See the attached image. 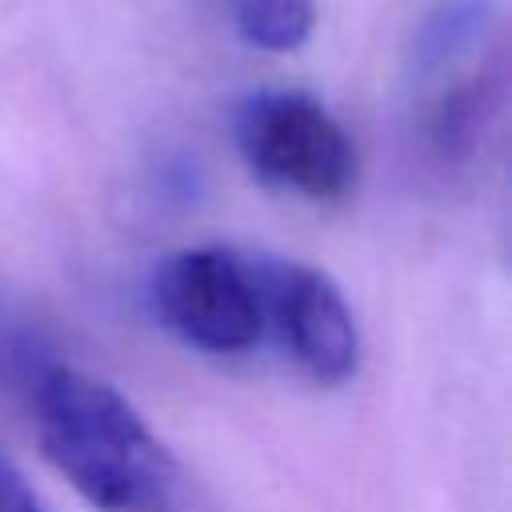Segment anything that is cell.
Segmentation results:
<instances>
[{
    "label": "cell",
    "mask_w": 512,
    "mask_h": 512,
    "mask_svg": "<svg viewBox=\"0 0 512 512\" xmlns=\"http://www.w3.org/2000/svg\"><path fill=\"white\" fill-rule=\"evenodd\" d=\"M236 152L248 172L304 200H340L356 184V144L344 124L300 88H260L236 104Z\"/></svg>",
    "instance_id": "2"
},
{
    "label": "cell",
    "mask_w": 512,
    "mask_h": 512,
    "mask_svg": "<svg viewBox=\"0 0 512 512\" xmlns=\"http://www.w3.org/2000/svg\"><path fill=\"white\" fill-rule=\"evenodd\" d=\"M496 20L492 0H440L416 28L412 40V76L432 84L444 72H456L484 40Z\"/></svg>",
    "instance_id": "6"
},
{
    "label": "cell",
    "mask_w": 512,
    "mask_h": 512,
    "mask_svg": "<svg viewBox=\"0 0 512 512\" xmlns=\"http://www.w3.org/2000/svg\"><path fill=\"white\" fill-rule=\"evenodd\" d=\"M244 44L260 52H296L316 28V0H228Z\"/></svg>",
    "instance_id": "7"
},
{
    "label": "cell",
    "mask_w": 512,
    "mask_h": 512,
    "mask_svg": "<svg viewBox=\"0 0 512 512\" xmlns=\"http://www.w3.org/2000/svg\"><path fill=\"white\" fill-rule=\"evenodd\" d=\"M500 104V72H444L424 104V136L444 160H468Z\"/></svg>",
    "instance_id": "5"
},
{
    "label": "cell",
    "mask_w": 512,
    "mask_h": 512,
    "mask_svg": "<svg viewBox=\"0 0 512 512\" xmlns=\"http://www.w3.org/2000/svg\"><path fill=\"white\" fill-rule=\"evenodd\" d=\"M152 316L188 348L240 356L264 340V292L256 256L196 244L168 252L148 276Z\"/></svg>",
    "instance_id": "3"
},
{
    "label": "cell",
    "mask_w": 512,
    "mask_h": 512,
    "mask_svg": "<svg viewBox=\"0 0 512 512\" xmlns=\"http://www.w3.org/2000/svg\"><path fill=\"white\" fill-rule=\"evenodd\" d=\"M264 292V340L320 384H344L360 364V328L336 280L312 264L256 256Z\"/></svg>",
    "instance_id": "4"
},
{
    "label": "cell",
    "mask_w": 512,
    "mask_h": 512,
    "mask_svg": "<svg viewBox=\"0 0 512 512\" xmlns=\"http://www.w3.org/2000/svg\"><path fill=\"white\" fill-rule=\"evenodd\" d=\"M48 464L100 512H172L180 468L144 416L108 384L44 360L24 384Z\"/></svg>",
    "instance_id": "1"
},
{
    "label": "cell",
    "mask_w": 512,
    "mask_h": 512,
    "mask_svg": "<svg viewBox=\"0 0 512 512\" xmlns=\"http://www.w3.org/2000/svg\"><path fill=\"white\" fill-rule=\"evenodd\" d=\"M0 512H48L8 456H0Z\"/></svg>",
    "instance_id": "8"
}]
</instances>
